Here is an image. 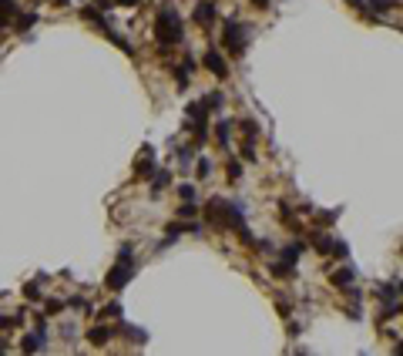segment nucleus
Masks as SVG:
<instances>
[{
    "mask_svg": "<svg viewBox=\"0 0 403 356\" xmlns=\"http://www.w3.org/2000/svg\"><path fill=\"white\" fill-rule=\"evenodd\" d=\"M202 104H205V108H209V111H218V108H222V94H218V91H212V94H205V101H202Z\"/></svg>",
    "mask_w": 403,
    "mask_h": 356,
    "instance_id": "obj_14",
    "label": "nucleus"
},
{
    "mask_svg": "<svg viewBox=\"0 0 403 356\" xmlns=\"http://www.w3.org/2000/svg\"><path fill=\"white\" fill-rule=\"evenodd\" d=\"M178 158H182V162L188 165V162H192V148H178Z\"/></svg>",
    "mask_w": 403,
    "mask_h": 356,
    "instance_id": "obj_28",
    "label": "nucleus"
},
{
    "mask_svg": "<svg viewBox=\"0 0 403 356\" xmlns=\"http://www.w3.org/2000/svg\"><path fill=\"white\" fill-rule=\"evenodd\" d=\"M400 292H403V282H400Z\"/></svg>",
    "mask_w": 403,
    "mask_h": 356,
    "instance_id": "obj_33",
    "label": "nucleus"
},
{
    "mask_svg": "<svg viewBox=\"0 0 403 356\" xmlns=\"http://www.w3.org/2000/svg\"><path fill=\"white\" fill-rule=\"evenodd\" d=\"M118 3H124V7H134V3H138V0H118Z\"/></svg>",
    "mask_w": 403,
    "mask_h": 356,
    "instance_id": "obj_31",
    "label": "nucleus"
},
{
    "mask_svg": "<svg viewBox=\"0 0 403 356\" xmlns=\"http://www.w3.org/2000/svg\"><path fill=\"white\" fill-rule=\"evenodd\" d=\"M195 171H198V175H209V171H212V165L205 162V158H198V162H195Z\"/></svg>",
    "mask_w": 403,
    "mask_h": 356,
    "instance_id": "obj_27",
    "label": "nucleus"
},
{
    "mask_svg": "<svg viewBox=\"0 0 403 356\" xmlns=\"http://www.w3.org/2000/svg\"><path fill=\"white\" fill-rule=\"evenodd\" d=\"M134 171H138V178H145V175H152V171H155V148H152V145H148V148H141V158H138Z\"/></svg>",
    "mask_w": 403,
    "mask_h": 356,
    "instance_id": "obj_7",
    "label": "nucleus"
},
{
    "mask_svg": "<svg viewBox=\"0 0 403 356\" xmlns=\"http://www.w3.org/2000/svg\"><path fill=\"white\" fill-rule=\"evenodd\" d=\"M225 171H229V182H242V165H239V162H229Z\"/></svg>",
    "mask_w": 403,
    "mask_h": 356,
    "instance_id": "obj_17",
    "label": "nucleus"
},
{
    "mask_svg": "<svg viewBox=\"0 0 403 356\" xmlns=\"http://www.w3.org/2000/svg\"><path fill=\"white\" fill-rule=\"evenodd\" d=\"M20 350H24V353H37V350H44V329H37V333H31V336H24V343H20Z\"/></svg>",
    "mask_w": 403,
    "mask_h": 356,
    "instance_id": "obj_10",
    "label": "nucleus"
},
{
    "mask_svg": "<svg viewBox=\"0 0 403 356\" xmlns=\"http://www.w3.org/2000/svg\"><path fill=\"white\" fill-rule=\"evenodd\" d=\"M239 125H242V134H246V141H259V125H255V121H239Z\"/></svg>",
    "mask_w": 403,
    "mask_h": 356,
    "instance_id": "obj_12",
    "label": "nucleus"
},
{
    "mask_svg": "<svg viewBox=\"0 0 403 356\" xmlns=\"http://www.w3.org/2000/svg\"><path fill=\"white\" fill-rule=\"evenodd\" d=\"M134 276V259H131V245H124L121 249V256H118V262H115V269L108 272V279H104V286L111 289V292H118L124 282Z\"/></svg>",
    "mask_w": 403,
    "mask_h": 356,
    "instance_id": "obj_2",
    "label": "nucleus"
},
{
    "mask_svg": "<svg viewBox=\"0 0 403 356\" xmlns=\"http://www.w3.org/2000/svg\"><path fill=\"white\" fill-rule=\"evenodd\" d=\"M192 17H195V24H198V27H212V24H215V17H218V10H215V3L202 0V3L195 7Z\"/></svg>",
    "mask_w": 403,
    "mask_h": 356,
    "instance_id": "obj_5",
    "label": "nucleus"
},
{
    "mask_svg": "<svg viewBox=\"0 0 403 356\" xmlns=\"http://www.w3.org/2000/svg\"><path fill=\"white\" fill-rule=\"evenodd\" d=\"M397 292H400V286H397V282H383V286H380V296H383V299H397Z\"/></svg>",
    "mask_w": 403,
    "mask_h": 356,
    "instance_id": "obj_13",
    "label": "nucleus"
},
{
    "mask_svg": "<svg viewBox=\"0 0 403 356\" xmlns=\"http://www.w3.org/2000/svg\"><path fill=\"white\" fill-rule=\"evenodd\" d=\"M121 313H124V309H121V302H108L101 316H108V319H121Z\"/></svg>",
    "mask_w": 403,
    "mask_h": 356,
    "instance_id": "obj_15",
    "label": "nucleus"
},
{
    "mask_svg": "<svg viewBox=\"0 0 403 356\" xmlns=\"http://www.w3.org/2000/svg\"><path fill=\"white\" fill-rule=\"evenodd\" d=\"M64 306H67L64 299H51V302H47V316H58V313L64 309Z\"/></svg>",
    "mask_w": 403,
    "mask_h": 356,
    "instance_id": "obj_20",
    "label": "nucleus"
},
{
    "mask_svg": "<svg viewBox=\"0 0 403 356\" xmlns=\"http://www.w3.org/2000/svg\"><path fill=\"white\" fill-rule=\"evenodd\" d=\"M202 64H205L215 77H225V74H229V64L222 61V54H218V51H205V54H202Z\"/></svg>",
    "mask_w": 403,
    "mask_h": 356,
    "instance_id": "obj_6",
    "label": "nucleus"
},
{
    "mask_svg": "<svg viewBox=\"0 0 403 356\" xmlns=\"http://www.w3.org/2000/svg\"><path fill=\"white\" fill-rule=\"evenodd\" d=\"M7 24H10V17H7V10H0V31H3Z\"/></svg>",
    "mask_w": 403,
    "mask_h": 356,
    "instance_id": "obj_30",
    "label": "nucleus"
},
{
    "mask_svg": "<svg viewBox=\"0 0 403 356\" xmlns=\"http://www.w3.org/2000/svg\"><path fill=\"white\" fill-rule=\"evenodd\" d=\"M242 158H246V162H255V145H252V141L242 145Z\"/></svg>",
    "mask_w": 403,
    "mask_h": 356,
    "instance_id": "obj_25",
    "label": "nucleus"
},
{
    "mask_svg": "<svg viewBox=\"0 0 403 356\" xmlns=\"http://www.w3.org/2000/svg\"><path fill=\"white\" fill-rule=\"evenodd\" d=\"M232 125H235V121H229V118H222V121L215 125V138H218V145H222V148H229V138H232Z\"/></svg>",
    "mask_w": 403,
    "mask_h": 356,
    "instance_id": "obj_11",
    "label": "nucleus"
},
{
    "mask_svg": "<svg viewBox=\"0 0 403 356\" xmlns=\"http://www.w3.org/2000/svg\"><path fill=\"white\" fill-rule=\"evenodd\" d=\"M195 212H198V205L195 202H185V205H178V219H195Z\"/></svg>",
    "mask_w": 403,
    "mask_h": 356,
    "instance_id": "obj_18",
    "label": "nucleus"
},
{
    "mask_svg": "<svg viewBox=\"0 0 403 356\" xmlns=\"http://www.w3.org/2000/svg\"><path fill=\"white\" fill-rule=\"evenodd\" d=\"M0 10H7V14H10V10H14V0H0Z\"/></svg>",
    "mask_w": 403,
    "mask_h": 356,
    "instance_id": "obj_29",
    "label": "nucleus"
},
{
    "mask_svg": "<svg viewBox=\"0 0 403 356\" xmlns=\"http://www.w3.org/2000/svg\"><path fill=\"white\" fill-rule=\"evenodd\" d=\"M303 249H306V245H303V242H289L286 249H282V256H279L282 262H276V265H272V272H276V276H289V272L296 269V262H299V256H303Z\"/></svg>",
    "mask_w": 403,
    "mask_h": 356,
    "instance_id": "obj_4",
    "label": "nucleus"
},
{
    "mask_svg": "<svg viewBox=\"0 0 403 356\" xmlns=\"http://www.w3.org/2000/svg\"><path fill=\"white\" fill-rule=\"evenodd\" d=\"M155 40H158L165 51L182 40V17H178L175 10H161V14L155 17Z\"/></svg>",
    "mask_w": 403,
    "mask_h": 356,
    "instance_id": "obj_1",
    "label": "nucleus"
},
{
    "mask_svg": "<svg viewBox=\"0 0 403 356\" xmlns=\"http://www.w3.org/2000/svg\"><path fill=\"white\" fill-rule=\"evenodd\" d=\"M165 185H168V171H158V175H155V192H161V188H165Z\"/></svg>",
    "mask_w": 403,
    "mask_h": 356,
    "instance_id": "obj_22",
    "label": "nucleus"
},
{
    "mask_svg": "<svg viewBox=\"0 0 403 356\" xmlns=\"http://www.w3.org/2000/svg\"><path fill=\"white\" fill-rule=\"evenodd\" d=\"M329 279H333V286H336V289L349 292V289H353V279H356V276H353V269H333V272H329Z\"/></svg>",
    "mask_w": 403,
    "mask_h": 356,
    "instance_id": "obj_8",
    "label": "nucleus"
},
{
    "mask_svg": "<svg viewBox=\"0 0 403 356\" xmlns=\"http://www.w3.org/2000/svg\"><path fill=\"white\" fill-rule=\"evenodd\" d=\"M336 215H340V212H316V222L329 225V222H336Z\"/></svg>",
    "mask_w": 403,
    "mask_h": 356,
    "instance_id": "obj_23",
    "label": "nucleus"
},
{
    "mask_svg": "<svg viewBox=\"0 0 403 356\" xmlns=\"http://www.w3.org/2000/svg\"><path fill=\"white\" fill-rule=\"evenodd\" d=\"M111 336H115V329H111V326H91V329H88V339H91L94 346H104Z\"/></svg>",
    "mask_w": 403,
    "mask_h": 356,
    "instance_id": "obj_9",
    "label": "nucleus"
},
{
    "mask_svg": "<svg viewBox=\"0 0 403 356\" xmlns=\"http://www.w3.org/2000/svg\"><path fill=\"white\" fill-rule=\"evenodd\" d=\"M252 3H255V7H266V3H269V0H252Z\"/></svg>",
    "mask_w": 403,
    "mask_h": 356,
    "instance_id": "obj_32",
    "label": "nucleus"
},
{
    "mask_svg": "<svg viewBox=\"0 0 403 356\" xmlns=\"http://www.w3.org/2000/svg\"><path fill=\"white\" fill-rule=\"evenodd\" d=\"M178 195H182L185 202H195V188L192 185H178Z\"/></svg>",
    "mask_w": 403,
    "mask_h": 356,
    "instance_id": "obj_24",
    "label": "nucleus"
},
{
    "mask_svg": "<svg viewBox=\"0 0 403 356\" xmlns=\"http://www.w3.org/2000/svg\"><path fill=\"white\" fill-rule=\"evenodd\" d=\"M34 20H37V14H20L17 31H27V27H34Z\"/></svg>",
    "mask_w": 403,
    "mask_h": 356,
    "instance_id": "obj_19",
    "label": "nucleus"
},
{
    "mask_svg": "<svg viewBox=\"0 0 403 356\" xmlns=\"http://www.w3.org/2000/svg\"><path fill=\"white\" fill-rule=\"evenodd\" d=\"M222 40H225V51L229 54H246V44H249V31L239 24V20H225V31H222Z\"/></svg>",
    "mask_w": 403,
    "mask_h": 356,
    "instance_id": "obj_3",
    "label": "nucleus"
},
{
    "mask_svg": "<svg viewBox=\"0 0 403 356\" xmlns=\"http://www.w3.org/2000/svg\"><path fill=\"white\" fill-rule=\"evenodd\" d=\"M279 219H282V222H289V225H296V212H292L286 202H279Z\"/></svg>",
    "mask_w": 403,
    "mask_h": 356,
    "instance_id": "obj_16",
    "label": "nucleus"
},
{
    "mask_svg": "<svg viewBox=\"0 0 403 356\" xmlns=\"http://www.w3.org/2000/svg\"><path fill=\"white\" fill-rule=\"evenodd\" d=\"M14 323H17V319H14V313H10V316H3V313H0V333H3V329H10Z\"/></svg>",
    "mask_w": 403,
    "mask_h": 356,
    "instance_id": "obj_26",
    "label": "nucleus"
},
{
    "mask_svg": "<svg viewBox=\"0 0 403 356\" xmlns=\"http://www.w3.org/2000/svg\"><path fill=\"white\" fill-rule=\"evenodd\" d=\"M24 296L34 302V299H40V289H37V282H27V289H24Z\"/></svg>",
    "mask_w": 403,
    "mask_h": 356,
    "instance_id": "obj_21",
    "label": "nucleus"
}]
</instances>
